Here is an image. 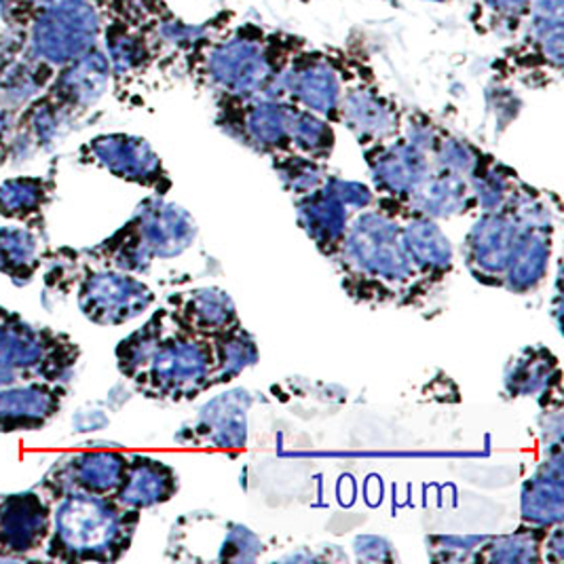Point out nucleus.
<instances>
[{"label":"nucleus","mask_w":564,"mask_h":564,"mask_svg":"<svg viewBox=\"0 0 564 564\" xmlns=\"http://www.w3.org/2000/svg\"><path fill=\"white\" fill-rule=\"evenodd\" d=\"M110 75V64L102 53L91 52L80 55L68 66H64L62 75L55 78L47 102L55 106L62 115L87 108L96 102L106 89Z\"/></svg>","instance_id":"18"},{"label":"nucleus","mask_w":564,"mask_h":564,"mask_svg":"<svg viewBox=\"0 0 564 564\" xmlns=\"http://www.w3.org/2000/svg\"><path fill=\"white\" fill-rule=\"evenodd\" d=\"M123 377L156 400H193L214 381L216 354L212 336L191 330L172 308H159L117 347Z\"/></svg>","instance_id":"1"},{"label":"nucleus","mask_w":564,"mask_h":564,"mask_svg":"<svg viewBox=\"0 0 564 564\" xmlns=\"http://www.w3.org/2000/svg\"><path fill=\"white\" fill-rule=\"evenodd\" d=\"M212 340L216 354V372L212 386L229 383L239 372L258 361L257 340L241 328V324L227 333L212 336Z\"/></svg>","instance_id":"25"},{"label":"nucleus","mask_w":564,"mask_h":564,"mask_svg":"<svg viewBox=\"0 0 564 564\" xmlns=\"http://www.w3.org/2000/svg\"><path fill=\"white\" fill-rule=\"evenodd\" d=\"M195 232V220L182 207L151 197L138 207L123 229L85 254L96 257L87 260L89 264L144 273L154 258L180 257L193 243Z\"/></svg>","instance_id":"4"},{"label":"nucleus","mask_w":564,"mask_h":564,"mask_svg":"<svg viewBox=\"0 0 564 564\" xmlns=\"http://www.w3.org/2000/svg\"><path fill=\"white\" fill-rule=\"evenodd\" d=\"M561 381L556 356L545 347L522 349L506 368V391L512 398H527Z\"/></svg>","instance_id":"23"},{"label":"nucleus","mask_w":564,"mask_h":564,"mask_svg":"<svg viewBox=\"0 0 564 564\" xmlns=\"http://www.w3.org/2000/svg\"><path fill=\"white\" fill-rule=\"evenodd\" d=\"M375 202L368 186L328 174L319 188L305 197H296V214L317 250L324 257L334 258L343 246L351 216L375 206Z\"/></svg>","instance_id":"8"},{"label":"nucleus","mask_w":564,"mask_h":564,"mask_svg":"<svg viewBox=\"0 0 564 564\" xmlns=\"http://www.w3.org/2000/svg\"><path fill=\"white\" fill-rule=\"evenodd\" d=\"M13 313H9L7 308L0 307V322H4V319H9Z\"/></svg>","instance_id":"30"},{"label":"nucleus","mask_w":564,"mask_h":564,"mask_svg":"<svg viewBox=\"0 0 564 564\" xmlns=\"http://www.w3.org/2000/svg\"><path fill=\"white\" fill-rule=\"evenodd\" d=\"M563 453L556 444L522 488V522L527 527L550 529L563 524Z\"/></svg>","instance_id":"14"},{"label":"nucleus","mask_w":564,"mask_h":564,"mask_svg":"<svg viewBox=\"0 0 564 564\" xmlns=\"http://www.w3.org/2000/svg\"><path fill=\"white\" fill-rule=\"evenodd\" d=\"M78 308L98 326H121L154 303V292L126 271L89 267L78 280Z\"/></svg>","instance_id":"9"},{"label":"nucleus","mask_w":564,"mask_h":564,"mask_svg":"<svg viewBox=\"0 0 564 564\" xmlns=\"http://www.w3.org/2000/svg\"><path fill=\"white\" fill-rule=\"evenodd\" d=\"M172 311L180 322L195 333L216 336L239 326V317L232 305L231 296L218 288H204L172 296Z\"/></svg>","instance_id":"20"},{"label":"nucleus","mask_w":564,"mask_h":564,"mask_svg":"<svg viewBox=\"0 0 564 564\" xmlns=\"http://www.w3.org/2000/svg\"><path fill=\"white\" fill-rule=\"evenodd\" d=\"M28 2H32L34 7H41V9H45V7H53V4H59V2H64V0H28Z\"/></svg>","instance_id":"29"},{"label":"nucleus","mask_w":564,"mask_h":564,"mask_svg":"<svg viewBox=\"0 0 564 564\" xmlns=\"http://www.w3.org/2000/svg\"><path fill=\"white\" fill-rule=\"evenodd\" d=\"M340 119L364 144H381L398 131V112L377 91H349L338 106Z\"/></svg>","instance_id":"21"},{"label":"nucleus","mask_w":564,"mask_h":564,"mask_svg":"<svg viewBox=\"0 0 564 564\" xmlns=\"http://www.w3.org/2000/svg\"><path fill=\"white\" fill-rule=\"evenodd\" d=\"M39 241L26 227H0V273L15 283H28L41 267Z\"/></svg>","instance_id":"24"},{"label":"nucleus","mask_w":564,"mask_h":564,"mask_svg":"<svg viewBox=\"0 0 564 564\" xmlns=\"http://www.w3.org/2000/svg\"><path fill=\"white\" fill-rule=\"evenodd\" d=\"M474 204L476 199L469 178L451 170L437 167L423 180V184L412 193L404 206L414 214L436 220L465 214Z\"/></svg>","instance_id":"19"},{"label":"nucleus","mask_w":564,"mask_h":564,"mask_svg":"<svg viewBox=\"0 0 564 564\" xmlns=\"http://www.w3.org/2000/svg\"><path fill=\"white\" fill-rule=\"evenodd\" d=\"M128 459V455L119 451H83L66 455L53 465L39 490L52 501L70 492L112 497L121 487Z\"/></svg>","instance_id":"10"},{"label":"nucleus","mask_w":564,"mask_h":564,"mask_svg":"<svg viewBox=\"0 0 564 564\" xmlns=\"http://www.w3.org/2000/svg\"><path fill=\"white\" fill-rule=\"evenodd\" d=\"M98 32V13L87 0H64L32 20L30 52L47 68H64L94 50Z\"/></svg>","instance_id":"7"},{"label":"nucleus","mask_w":564,"mask_h":564,"mask_svg":"<svg viewBox=\"0 0 564 564\" xmlns=\"http://www.w3.org/2000/svg\"><path fill=\"white\" fill-rule=\"evenodd\" d=\"M52 195V180L34 176L4 180L0 184V216L20 223L26 229H34L43 225Z\"/></svg>","instance_id":"22"},{"label":"nucleus","mask_w":564,"mask_h":564,"mask_svg":"<svg viewBox=\"0 0 564 564\" xmlns=\"http://www.w3.org/2000/svg\"><path fill=\"white\" fill-rule=\"evenodd\" d=\"M400 207V202L381 197L375 206L358 212L334 257L340 262L347 290L359 301H412L432 290L406 250Z\"/></svg>","instance_id":"2"},{"label":"nucleus","mask_w":564,"mask_h":564,"mask_svg":"<svg viewBox=\"0 0 564 564\" xmlns=\"http://www.w3.org/2000/svg\"><path fill=\"white\" fill-rule=\"evenodd\" d=\"M47 558L59 563H115L131 545L140 512L115 497L70 492L52 501Z\"/></svg>","instance_id":"3"},{"label":"nucleus","mask_w":564,"mask_h":564,"mask_svg":"<svg viewBox=\"0 0 564 564\" xmlns=\"http://www.w3.org/2000/svg\"><path fill=\"white\" fill-rule=\"evenodd\" d=\"M356 552L359 561H393L391 545L383 538H358L356 539Z\"/></svg>","instance_id":"28"},{"label":"nucleus","mask_w":564,"mask_h":564,"mask_svg":"<svg viewBox=\"0 0 564 564\" xmlns=\"http://www.w3.org/2000/svg\"><path fill=\"white\" fill-rule=\"evenodd\" d=\"M275 159V172L280 174L285 191L294 197H305L328 178V172L315 159L301 154H285Z\"/></svg>","instance_id":"27"},{"label":"nucleus","mask_w":564,"mask_h":564,"mask_svg":"<svg viewBox=\"0 0 564 564\" xmlns=\"http://www.w3.org/2000/svg\"><path fill=\"white\" fill-rule=\"evenodd\" d=\"M178 492V474L147 455H131L121 487L112 495L123 508L142 512L170 501Z\"/></svg>","instance_id":"15"},{"label":"nucleus","mask_w":564,"mask_h":564,"mask_svg":"<svg viewBox=\"0 0 564 564\" xmlns=\"http://www.w3.org/2000/svg\"><path fill=\"white\" fill-rule=\"evenodd\" d=\"M368 165L375 188L381 197L406 204L412 193L432 174L430 153L409 140L381 142L368 151Z\"/></svg>","instance_id":"13"},{"label":"nucleus","mask_w":564,"mask_h":564,"mask_svg":"<svg viewBox=\"0 0 564 564\" xmlns=\"http://www.w3.org/2000/svg\"><path fill=\"white\" fill-rule=\"evenodd\" d=\"M248 391L225 393L199 412L191 434L212 448H241L248 437Z\"/></svg>","instance_id":"17"},{"label":"nucleus","mask_w":564,"mask_h":564,"mask_svg":"<svg viewBox=\"0 0 564 564\" xmlns=\"http://www.w3.org/2000/svg\"><path fill=\"white\" fill-rule=\"evenodd\" d=\"M78 347L64 334L32 326L11 315L0 322V387L59 383L75 370Z\"/></svg>","instance_id":"6"},{"label":"nucleus","mask_w":564,"mask_h":564,"mask_svg":"<svg viewBox=\"0 0 564 564\" xmlns=\"http://www.w3.org/2000/svg\"><path fill=\"white\" fill-rule=\"evenodd\" d=\"M400 220L406 250L421 278L430 285L442 282L453 269V248L444 232L440 231L436 220L414 214L402 204Z\"/></svg>","instance_id":"16"},{"label":"nucleus","mask_w":564,"mask_h":564,"mask_svg":"<svg viewBox=\"0 0 564 564\" xmlns=\"http://www.w3.org/2000/svg\"><path fill=\"white\" fill-rule=\"evenodd\" d=\"M550 209V207H547ZM541 206L539 195L520 206L488 212L465 239V262L478 282L503 285L516 257L531 232L552 225V216Z\"/></svg>","instance_id":"5"},{"label":"nucleus","mask_w":564,"mask_h":564,"mask_svg":"<svg viewBox=\"0 0 564 564\" xmlns=\"http://www.w3.org/2000/svg\"><path fill=\"white\" fill-rule=\"evenodd\" d=\"M52 499L26 490L0 499V558H24L47 545L52 533Z\"/></svg>","instance_id":"11"},{"label":"nucleus","mask_w":564,"mask_h":564,"mask_svg":"<svg viewBox=\"0 0 564 564\" xmlns=\"http://www.w3.org/2000/svg\"><path fill=\"white\" fill-rule=\"evenodd\" d=\"M83 154L89 163L100 165L112 176L153 188L159 195H163L172 186L161 165V159L142 138L126 133L100 135L83 149Z\"/></svg>","instance_id":"12"},{"label":"nucleus","mask_w":564,"mask_h":564,"mask_svg":"<svg viewBox=\"0 0 564 564\" xmlns=\"http://www.w3.org/2000/svg\"><path fill=\"white\" fill-rule=\"evenodd\" d=\"M552 529V527H550ZM550 529H535L522 527L513 535L487 539L482 545V554L476 561H497V563H541L543 561V541Z\"/></svg>","instance_id":"26"}]
</instances>
